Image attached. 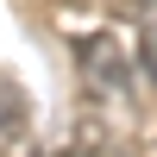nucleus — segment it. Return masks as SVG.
<instances>
[{
    "label": "nucleus",
    "mask_w": 157,
    "mask_h": 157,
    "mask_svg": "<svg viewBox=\"0 0 157 157\" xmlns=\"http://www.w3.org/2000/svg\"><path fill=\"white\" fill-rule=\"evenodd\" d=\"M75 63H82V75L94 88H107V94H126V57H120V44H113V32H94V38H82L75 44Z\"/></svg>",
    "instance_id": "obj_1"
},
{
    "label": "nucleus",
    "mask_w": 157,
    "mask_h": 157,
    "mask_svg": "<svg viewBox=\"0 0 157 157\" xmlns=\"http://www.w3.org/2000/svg\"><path fill=\"white\" fill-rule=\"evenodd\" d=\"M19 138L25 132V94H19V88H13V82H0V138Z\"/></svg>",
    "instance_id": "obj_2"
},
{
    "label": "nucleus",
    "mask_w": 157,
    "mask_h": 157,
    "mask_svg": "<svg viewBox=\"0 0 157 157\" xmlns=\"http://www.w3.org/2000/svg\"><path fill=\"white\" fill-rule=\"evenodd\" d=\"M145 69H151V82H157V13L145 19Z\"/></svg>",
    "instance_id": "obj_3"
},
{
    "label": "nucleus",
    "mask_w": 157,
    "mask_h": 157,
    "mask_svg": "<svg viewBox=\"0 0 157 157\" xmlns=\"http://www.w3.org/2000/svg\"><path fill=\"white\" fill-rule=\"evenodd\" d=\"M145 6H151V13H157V0H145Z\"/></svg>",
    "instance_id": "obj_4"
}]
</instances>
